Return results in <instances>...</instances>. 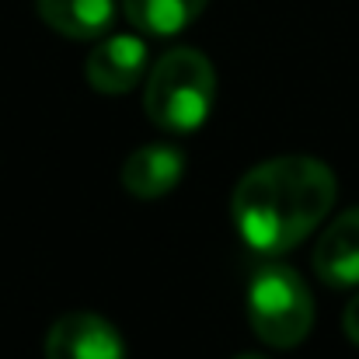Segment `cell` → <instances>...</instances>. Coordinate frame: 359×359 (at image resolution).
Instances as JSON below:
<instances>
[{"label":"cell","mask_w":359,"mask_h":359,"mask_svg":"<svg viewBox=\"0 0 359 359\" xmlns=\"http://www.w3.org/2000/svg\"><path fill=\"white\" fill-rule=\"evenodd\" d=\"M248 321L272 349L300 346L314 328V297L300 272L276 262L262 265L248 283Z\"/></svg>","instance_id":"3"},{"label":"cell","mask_w":359,"mask_h":359,"mask_svg":"<svg viewBox=\"0 0 359 359\" xmlns=\"http://www.w3.org/2000/svg\"><path fill=\"white\" fill-rule=\"evenodd\" d=\"M314 272L332 290L359 286V206L339 213L314 244Z\"/></svg>","instance_id":"6"},{"label":"cell","mask_w":359,"mask_h":359,"mask_svg":"<svg viewBox=\"0 0 359 359\" xmlns=\"http://www.w3.org/2000/svg\"><path fill=\"white\" fill-rule=\"evenodd\" d=\"M46 359H126V346L105 318L74 311L49 328Z\"/></svg>","instance_id":"4"},{"label":"cell","mask_w":359,"mask_h":359,"mask_svg":"<svg viewBox=\"0 0 359 359\" xmlns=\"http://www.w3.org/2000/svg\"><path fill=\"white\" fill-rule=\"evenodd\" d=\"M35 7L53 32L74 42L105 35L116 18V0H35Z\"/></svg>","instance_id":"8"},{"label":"cell","mask_w":359,"mask_h":359,"mask_svg":"<svg viewBox=\"0 0 359 359\" xmlns=\"http://www.w3.org/2000/svg\"><path fill=\"white\" fill-rule=\"evenodd\" d=\"M234 359H265V356H258V353H241V356H234Z\"/></svg>","instance_id":"11"},{"label":"cell","mask_w":359,"mask_h":359,"mask_svg":"<svg viewBox=\"0 0 359 359\" xmlns=\"http://www.w3.org/2000/svg\"><path fill=\"white\" fill-rule=\"evenodd\" d=\"M217 102V70L213 63L189 46L168 49L147 74L143 112L164 133H196L210 119Z\"/></svg>","instance_id":"2"},{"label":"cell","mask_w":359,"mask_h":359,"mask_svg":"<svg viewBox=\"0 0 359 359\" xmlns=\"http://www.w3.org/2000/svg\"><path fill=\"white\" fill-rule=\"evenodd\" d=\"M143 70H147V42L136 35H109L84 60V77L98 95L133 91L143 81Z\"/></svg>","instance_id":"5"},{"label":"cell","mask_w":359,"mask_h":359,"mask_svg":"<svg viewBox=\"0 0 359 359\" xmlns=\"http://www.w3.org/2000/svg\"><path fill=\"white\" fill-rule=\"evenodd\" d=\"M342 328H346V335H349V342L359 346V293L346 304V311H342Z\"/></svg>","instance_id":"10"},{"label":"cell","mask_w":359,"mask_h":359,"mask_svg":"<svg viewBox=\"0 0 359 359\" xmlns=\"http://www.w3.org/2000/svg\"><path fill=\"white\" fill-rule=\"evenodd\" d=\"M206 4L210 0H122V11L140 32L164 39L185 32L206 11Z\"/></svg>","instance_id":"9"},{"label":"cell","mask_w":359,"mask_h":359,"mask_svg":"<svg viewBox=\"0 0 359 359\" xmlns=\"http://www.w3.org/2000/svg\"><path fill=\"white\" fill-rule=\"evenodd\" d=\"M185 175V157L182 150L168 147V143H147L140 150H133L122 161V189L133 199H161L168 192L178 189Z\"/></svg>","instance_id":"7"},{"label":"cell","mask_w":359,"mask_h":359,"mask_svg":"<svg viewBox=\"0 0 359 359\" xmlns=\"http://www.w3.org/2000/svg\"><path fill=\"white\" fill-rule=\"evenodd\" d=\"M335 171L307 154H286L251 168L234 189L231 217L241 241L262 255L293 251L332 213Z\"/></svg>","instance_id":"1"}]
</instances>
